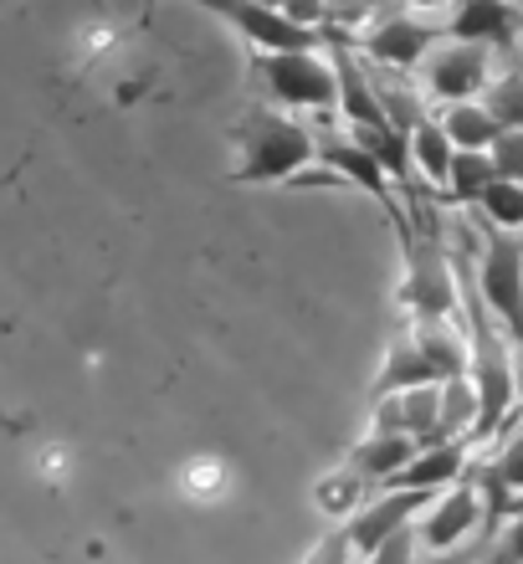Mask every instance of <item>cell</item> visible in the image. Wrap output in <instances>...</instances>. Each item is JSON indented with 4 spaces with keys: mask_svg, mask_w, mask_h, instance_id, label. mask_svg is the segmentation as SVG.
<instances>
[{
    "mask_svg": "<svg viewBox=\"0 0 523 564\" xmlns=\"http://www.w3.org/2000/svg\"><path fill=\"white\" fill-rule=\"evenodd\" d=\"M426 226H401V257H405V278L395 288V308H405L416 324H462V293H457V262L442 247V231L432 226V206L411 200Z\"/></svg>",
    "mask_w": 523,
    "mask_h": 564,
    "instance_id": "obj_1",
    "label": "cell"
},
{
    "mask_svg": "<svg viewBox=\"0 0 523 564\" xmlns=\"http://www.w3.org/2000/svg\"><path fill=\"white\" fill-rule=\"evenodd\" d=\"M241 160L231 170V185H298L303 170L318 160L314 129L287 119L283 108H247L237 123Z\"/></svg>",
    "mask_w": 523,
    "mask_h": 564,
    "instance_id": "obj_2",
    "label": "cell"
},
{
    "mask_svg": "<svg viewBox=\"0 0 523 564\" xmlns=\"http://www.w3.org/2000/svg\"><path fill=\"white\" fill-rule=\"evenodd\" d=\"M257 73L268 83V93L283 108H303V113H329L339 108V77L324 46H293V52H262Z\"/></svg>",
    "mask_w": 523,
    "mask_h": 564,
    "instance_id": "obj_3",
    "label": "cell"
},
{
    "mask_svg": "<svg viewBox=\"0 0 523 564\" xmlns=\"http://www.w3.org/2000/svg\"><path fill=\"white\" fill-rule=\"evenodd\" d=\"M472 278H478V293L488 303V313H493V324L523 349V237L519 231L488 226L482 252L472 262Z\"/></svg>",
    "mask_w": 523,
    "mask_h": 564,
    "instance_id": "obj_4",
    "label": "cell"
},
{
    "mask_svg": "<svg viewBox=\"0 0 523 564\" xmlns=\"http://www.w3.org/2000/svg\"><path fill=\"white\" fill-rule=\"evenodd\" d=\"M421 73H426V93H432L436 104H478L482 93L493 88V52L478 42H447L432 46V57L421 62Z\"/></svg>",
    "mask_w": 523,
    "mask_h": 564,
    "instance_id": "obj_5",
    "label": "cell"
},
{
    "mask_svg": "<svg viewBox=\"0 0 523 564\" xmlns=\"http://www.w3.org/2000/svg\"><path fill=\"white\" fill-rule=\"evenodd\" d=\"M314 144H318V164H329V175H339L345 185H359V191L370 195L374 206L390 216V226H395V231H401V226H411V216H405L401 200H395V191H390V175L380 170V160H374V154L359 144L355 134H334V129H318Z\"/></svg>",
    "mask_w": 523,
    "mask_h": 564,
    "instance_id": "obj_6",
    "label": "cell"
},
{
    "mask_svg": "<svg viewBox=\"0 0 523 564\" xmlns=\"http://www.w3.org/2000/svg\"><path fill=\"white\" fill-rule=\"evenodd\" d=\"M478 529H482V498L472 477L451 482L447 492H436V503L416 519V539L432 554H457Z\"/></svg>",
    "mask_w": 523,
    "mask_h": 564,
    "instance_id": "obj_7",
    "label": "cell"
},
{
    "mask_svg": "<svg viewBox=\"0 0 523 564\" xmlns=\"http://www.w3.org/2000/svg\"><path fill=\"white\" fill-rule=\"evenodd\" d=\"M432 503H436V492H374L370 503H364L355 519L345 523V529H349V544H355V560L374 554L390 534H401V529H416V519H421V513H426Z\"/></svg>",
    "mask_w": 523,
    "mask_h": 564,
    "instance_id": "obj_8",
    "label": "cell"
},
{
    "mask_svg": "<svg viewBox=\"0 0 523 564\" xmlns=\"http://www.w3.org/2000/svg\"><path fill=\"white\" fill-rule=\"evenodd\" d=\"M436 42H442V31L436 26H426V21H416V15H405V11H390L364 31L359 52H364L370 62H380V67L411 73V67H421V62L432 57Z\"/></svg>",
    "mask_w": 523,
    "mask_h": 564,
    "instance_id": "obj_9",
    "label": "cell"
},
{
    "mask_svg": "<svg viewBox=\"0 0 523 564\" xmlns=\"http://www.w3.org/2000/svg\"><path fill=\"white\" fill-rule=\"evenodd\" d=\"M472 452H478V442H472V436H462V442L426 446V452H416V457L405 462L401 473L390 477L380 492H447L451 482H462V477H467Z\"/></svg>",
    "mask_w": 523,
    "mask_h": 564,
    "instance_id": "obj_10",
    "label": "cell"
},
{
    "mask_svg": "<svg viewBox=\"0 0 523 564\" xmlns=\"http://www.w3.org/2000/svg\"><path fill=\"white\" fill-rule=\"evenodd\" d=\"M519 26H523L519 0H457V6H451V21L442 31L457 36V42L488 46V52H509V46L519 42Z\"/></svg>",
    "mask_w": 523,
    "mask_h": 564,
    "instance_id": "obj_11",
    "label": "cell"
},
{
    "mask_svg": "<svg viewBox=\"0 0 523 564\" xmlns=\"http://www.w3.org/2000/svg\"><path fill=\"white\" fill-rule=\"evenodd\" d=\"M426 386H442L432 370V359L421 355L416 334H401V339H390L385 359H380V370H374V380H370V405L390 401V395H405V390H426Z\"/></svg>",
    "mask_w": 523,
    "mask_h": 564,
    "instance_id": "obj_12",
    "label": "cell"
},
{
    "mask_svg": "<svg viewBox=\"0 0 523 564\" xmlns=\"http://www.w3.org/2000/svg\"><path fill=\"white\" fill-rule=\"evenodd\" d=\"M421 446L411 436H390V431H364L355 446H349L345 467L359 477V482H370V488H385L390 477L401 473L405 462L416 457Z\"/></svg>",
    "mask_w": 523,
    "mask_h": 564,
    "instance_id": "obj_13",
    "label": "cell"
},
{
    "mask_svg": "<svg viewBox=\"0 0 523 564\" xmlns=\"http://www.w3.org/2000/svg\"><path fill=\"white\" fill-rule=\"evenodd\" d=\"M405 139H411V164H416V175L426 180V185H436V195H442L447 191V175H451V160H457L451 139L442 134V119H436V113H421V119L405 129Z\"/></svg>",
    "mask_w": 523,
    "mask_h": 564,
    "instance_id": "obj_14",
    "label": "cell"
},
{
    "mask_svg": "<svg viewBox=\"0 0 523 564\" xmlns=\"http://www.w3.org/2000/svg\"><path fill=\"white\" fill-rule=\"evenodd\" d=\"M436 119H442V134L451 139V149H488L503 134V123L493 119V108L482 104V98L478 104H447Z\"/></svg>",
    "mask_w": 523,
    "mask_h": 564,
    "instance_id": "obj_15",
    "label": "cell"
},
{
    "mask_svg": "<svg viewBox=\"0 0 523 564\" xmlns=\"http://www.w3.org/2000/svg\"><path fill=\"white\" fill-rule=\"evenodd\" d=\"M364 503H370V482H359L349 467H334L329 477H318L314 482V508L334 523H349Z\"/></svg>",
    "mask_w": 523,
    "mask_h": 564,
    "instance_id": "obj_16",
    "label": "cell"
},
{
    "mask_svg": "<svg viewBox=\"0 0 523 564\" xmlns=\"http://www.w3.org/2000/svg\"><path fill=\"white\" fill-rule=\"evenodd\" d=\"M493 160H488V149H457V160H451V175H447V191L442 200L451 206H478L482 191L493 185Z\"/></svg>",
    "mask_w": 523,
    "mask_h": 564,
    "instance_id": "obj_17",
    "label": "cell"
},
{
    "mask_svg": "<svg viewBox=\"0 0 523 564\" xmlns=\"http://www.w3.org/2000/svg\"><path fill=\"white\" fill-rule=\"evenodd\" d=\"M179 492L190 503H221L226 492H231V467L221 457H190L179 467Z\"/></svg>",
    "mask_w": 523,
    "mask_h": 564,
    "instance_id": "obj_18",
    "label": "cell"
},
{
    "mask_svg": "<svg viewBox=\"0 0 523 564\" xmlns=\"http://www.w3.org/2000/svg\"><path fill=\"white\" fill-rule=\"evenodd\" d=\"M478 210L488 216V226H498V231H523V185L493 180V185L482 191Z\"/></svg>",
    "mask_w": 523,
    "mask_h": 564,
    "instance_id": "obj_19",
    "label": "cell"
},
{
    "mask_svg": "<svg viewBox=\"0 0 523 564\" xmlns=\"http://www.w3.org/2000/svg\"><path fill=\"white\" fill-rule=\"evenodd\" d=\"M482 104L493 108V119L503 123V129H523V67L493 77V88L482 93Z\"/></svg>",
    "mask_w": 523,
    "mask_h": 564,
    "instance_id": "obj_20",
    "label": "cell"
},
{
    "mask_svg": "<svg viewBox=\"0 0 523 564\" xmlns=\"http://www.w3.org/2000/svg\"><path fill=\"white\" fill-rule=\"evenodd\" d=\"M488 160H493V175L523 185V129H503V134L488 144Z\"/></svg>",
    "mask_w": 523,
    "mask_h": 564,
    "instance_id": "obj_21",
    "label": "cell"
},
{
    "mask_svg": "<svg viewBox=\"0 0 523 564\" xmlns=\"http://www.w3.org/2000/svg\"><path fill=\"white\" fill-rule=\"evenodd\" d=\"M303 564H355V544H349V529H345V523H334L329 534H324L314 550L303 554Z\"/></svg>",
    "mask_w": 523,
    "mask_h": 564,
    "instance_id": "obj_22",
    "label": "cell"
},
{
    "mask_svg": "<svg viewBox=\"0 0 523 564\" xmlns=\"http://www.w3.org/2000/svg\"><path fill=\"white\" fill-rule=\"evenodd\" d=\"M416 544H421L416 529H401V534H390L380 550L364 554L359 564H416Z\"/></svg>",
    "mask_w": 523,
    "mask_h": 564,
    "instance_id": "obj_23",
    "label": "cell"
},
{
    "mask_svg": "<svg viewBox=\"0 0 523 564\" xmlns=\"http://www.w3.org/2000/svg\"><path fill=\"white\" fill-rule=\"evenodd\" d=\"M493 467H498V477L523 498V431H513L509 442H503V452L493 457Z\"/></svg>",
    "mask_w": 523,
    "mask_h": 564,
    "instance_id": "obj_24",
    "label": "cell"
},
{
    "mask_svg": "<svg viewBox=\"0 0 523 564\" xmlns=\"http://www.w3.org/2000/svg\"><path fill=\"white\" fill-rule=\"evenodd\" d=\"M482 564H523V513L519 519H509V529L498 534V544L488 550V560Z\"/></svg>",
    "mask_w": 523,
    "mask_h": 564,
    "instance_id": "obj_25",
    "label": "cell"
},
{
    "mask_svg": "<svg viewBox=\"0 0 523 564\" xmlns=\"http://www.w3.org/2000/svg\"><path fill=\"white\" fill-rule=\"evenodd\" d=\"M370 6H416V11H432L442 0H370Z\"/></svg>",
    "mask_w": 523,
    "mask_h": 564,
    "instance_id": "obj_26",
    "label": "cell"
},
{
    "mask_svg": "<svg viewBox=\"0 0 523 564\" xmlns=\"http://www.w3.org/2000/svg\"><path fill=\"white\" fill-rule=\"evenodd\" d=\"M513 375H519V405H523V349L513 355Z\"/></svg>",
    "mask_w": 523,
    "mask_h": 564,
    "instance_id": "obj_27",
    "label": "cell"
}]
</instances>
